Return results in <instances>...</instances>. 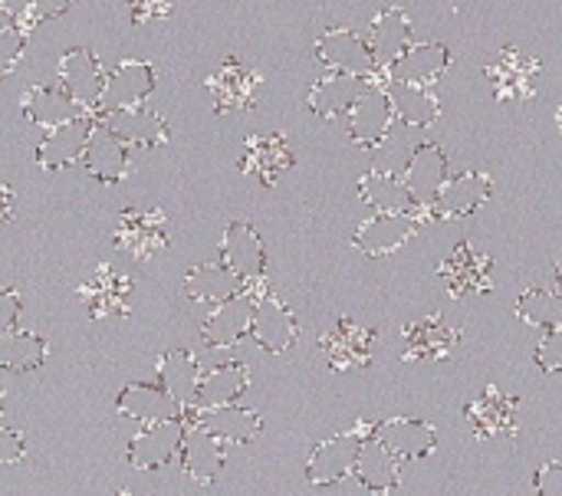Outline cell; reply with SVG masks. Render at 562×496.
<instances>
[{"instance_id":"obj_1","label":"cell","mask_w":562,"mask_h":496,"mask_svg":"<svg viewBox=\"0 0 562 496\" xmlns=\"http://www.w3.org/2000/svg\"><path fill=\"white\" fill-rule=\"evenodd\" d=\"M115 247L125 250L135 263H148L168 250V217L155 207H128L115 224Z\"/></svg>"},{"instance_id":"obj_2","label":"cell","mask_w":562,"mask_h":496,"mask_svg":"<svg viewBox=\"0 0 562 496\" xmlns=\"http://www.w3.org/2000/svg\"><path fill=\"white\" fill-rule=\"evenodd\" d=\"M155 86H158V72H155L151 63L125 59V63H119L115 69L105 72L95 112H119V109L145 105V99L155 92Z\"/></svg>"},{"instance_id":"obj_3","label":"cell","mask_w":562,"mask_h":496,"mask_svg":"<svg viewBox=\"0 0 562 496\" xmlns=\"http://www.w3.org/2000/svg\"><path fill=\"white\" fill-rule=\"evenodd\" d=\"M316 59H319L329 72L359 76V79H369V76L379 69L375 59H372V49H369L366 36H359V33L349 30V26L326 30V33L316 40Z\"/></svg>"},{"instance_id":"obj_4","label":"cell","mask_w":562,"mask_h":496,"mask_svg":"<svg viewBox=\"0 0 562 496\" xmlns=\"http://www.w3.org/2000/svg\"><path fill=\"white\" fill-rule=\"evenodd\" d=\"M92 128H95V112H82V115L49 128L43 135V142L36 145V165L43 171H63V168L76 165L86 151Z\"/></svg>"},{"instance_id":"obj_5","label":"cell","mask_w":562,"mask_h":496,"mask_svg":"<svg viewBox=\"0 0 562 496\" xmlns=\"http://www.w3.org/2000/svg\"><path fill=\"white\" fill-rule=\"evenodd\" d=\"M181 421L184 428H201L207 431L211 438H217L221 444H247L260 435V415L250 412V408H237V405H227V408H214V412H198V408H184L181 412Z\"/></svg>"},{"instance_id":"obj_6","label":"cell","mask_w":562,"mask_h":496,"mask_svg":"<svg viewBox=\"0 0 562 496\" xmlns=\"http://www.w3.org/2000/svg\"><path fill=\"white\" fill-rule=\"evenodd\" d=\"M362 441H366V435H359V431H346V435L323 441L306 461V481L316 487H329V484L346 481L356 471Z\"/></svg>"},{"instance_id":"obj_7","label":"cell","mask_w":562,"mask_h":496,"mask_svg":"<svg viewBox=\"0 0 562 496\" xmlns=\"http://www.w3.org/2000/svg\"><path fill=\"white\" fill-rule=\"evenodd\" d=\"M494 194V181L484 171H464L458 178H448L438 198L431 201L428 214L438 221H454V217H471L481 204H487Z\"/></svg>"},{"instance_id":"obj_8","label":"cell","mask_w":562,"mask_h":496,"mask_svg":"<svg viewBox=\"0 0 562 496\" xmlns=\"http://www.w3.org/2000/svg\"><path fill=\"white\" fill-rule=\"evenodd\" d=\"M79 296L86 300V309L92 319H112V316H125L132 309V280L125 273H119L109 263H99L92 270V277L79 286Z\"/></svg>"},{"instance_id":"obj_9","label":"cell","mask_w":562,"mask_h":496,"mask_svg":"<svg viewBox=\"0 0 562 496\" xmlns=\"http://www.w3.org/2000/svg\"><path fill=\"white\" fill-rule=\"evenodd\" d=\"M102 66L95 59V53L89 46H72L59 56V86L86 109L95 112L99 109V95H102Z\"/></svg>"},{"instance_id":"obj_10","label":"cell","mask_w":562,"mask_h":496,"mask_svg":"<svg viewBox=\"0 0 562 496\" xmlns=\"http://www.w3.org/2000/svg\"><path fill=\"white\" fill-rule=\"evenodd\" d=\"M95 122L105 125L115 138H122L125 145H135V148H158V145H168L171 132H168V122L145 109V105H135V109H119V112H95Z\"/></svg>"},{"instance_id":"obj_11","label":"cell","mask_w":562,"mask_h":496,"mask_svg":"<svg viewBox=\"0 0 562 496\" xmlns=\"http://www.w3.org/2000/svg\"><path fill=\"white\" fill-rule=\"evenodd\" d=\"M207 89H211L217 115L244 112V109H254V102H257L260 76L250 66H244L240 59H227L217 72L207 76Z\"/></svg>"},{"instance_id":"obj_12","label":"cell","mask_w":562,"mask_h":496,"mask_svg":"<svg viewBox=\"0 0 562 496\" xmlns=\"http://www.w3.org/2000/svg\"><path fill=\"white\" fill-rule=\"evenodd\" d=\"M221 263L227 270H234L240 280H247V283L263 277L267 250H263L260 234L247 221H234V224L224 227V234H221Z\"/></svg>"},{"instance_id":"obj_13","label":"cell","mask_w":562,"mask_h":496,"mask_svg":"<svg viewBox=\"0 0 562 496\" xmlns=\"http://www.w3.org/2000/svg\"><path fill=\"white\" fill-rule=\"evenodd\" d=\"M422 221L425 217L418 214H375L356 230L352 244L369 257H385V253L402 250L418 234Z\"/></svg>"},{"instance_id":"obj_14","label":"cell","mask_w":562,"mask_h":496,"mask_svg":"<svg viewBox=\"0 0 562 496\" xmlns=\"http://www.w3.org/2000/svg\"><path fill=\"white\" fill-rule=\"evenodd\" d=\"M82 168L89 178L102 181V184H119L128 178L132 171V161H128V145L122 138H115L105 125L95 122L89 142H86V151H82Z\"/></svg>"},{"instance_id":"obj_15","label":"cell","mask_w":562,"mask_h":496,"mask_svg":"<svg viewBox=\"0 0 562 496\" xmlns=\"http://www.w3.org/2000/svg\"><path fill=\"white\" fill-rule=\"evenodd\" d=\"M346 125H349L352 145H359V148H375V145L392 132V125H395V112H392L389 92L369 86V92H366V95L352 105V112L346 115Z\"/></svg>"},{"instance_id":"obj_16","label":"cell","mask_w":562,"mask_h":496,"mask_svg":"<svg viewBox=\"0 0 562 496\" xmlns=\"http://www.w3.org/2000/svg\"><path fill=\"white\" fill-rule=\"evenodd\" d=\"M402 181H405L408 194L415 198V204L431 207V201L438 198V191L448 181V155L431 142H418L415 155L408 158V165L402 171Z\"/></svg>"},{"instance_id":"obj_17","label":"cell","mask_w":562,"mask_h":496,"mask_svg":"<svg viewBox=\"0 0 562 496\" xmlns=\"http://www.w3.org/2000/svg\"><path fill=\"white\" fill-rule=\"evenodd\" d=\"M184 435H188V428H184L181 418L158 421V425H145V431L128 444V464L138 467V471L165 467L181 451Z\"/></svg>"},{"instance_id":"obj_18","label":"cell","mask_w":562,"mask_h":496,"mask_svg":"<svg viewBox=\"0 0 562 496\" xmlns=\"http://www.w3.org/2000/svg\"><path fill=\"white\" fill-rule=\"evenodd\" d=\"M441 280L451 290V296H468V293H487L494 286L491 280V257L481 253L474 244H458L451 257L441 263Z\"/></svg>"},{"instance_id":"obj_19","label":"cell","mask_w":562,"mask_h":496,"mask_svg":"<svg viewBox=\"0 0 562 496\" xmlns=\"http://www.w3.org/2000/svg\"><path fill=\"white\" fill-rule=\"evenodd\" d=\"M369 49H372V59L379 69H392L412 46V20L402 7H389L382 10L372 26H369V36H366Z\"/></svg>"},{"instance_id":"obj_20","label":"cell","mask_w":562,"mask_h":496,"mask_svg":"<svg viewBox=\"0 0 562 496\" xmlns=\"http://www.w3.org/2000/svg\"><path fill=\"white\" fill-rule=\"evenodd\" d=\"M254 306H257V296L250 293H240L221 306L211 309V316L204 319V329H201V339L214 349H231L237 346L244 336H250V323H254Z\"/></svg>"},{"instance_id":"obj_21","label":"cell","mask_w":562,"mask_h":496,"mask_svg":"<svg viewBox=\"0 0 562 496\" xmlns=\"http://www.w3.org/2000/svg\"><path fill=\"white\" fill-rule=\"evenodd\" d=\"M372 342H375V332L356 326L352 319H339L336 329L319 339V349L336 372H346V369H362L372 362Z\"/></svg>"},{"instance_id":"obj_22","label":"cell","mask_w":562,"mask_h":496,"mask_svg":"<svg viewBox=\"0 0 562 496\" xmlns=\"http://www.w3.org/2000/svg\"><path fill=\"white\" fill-rule=\"evenodd\" d=\"M250 336L270 356H283L296 342V319L277 296H257Z\"/></svg>"},{"instance_id":"obj_23","label":"cell","mask_w":562,"mask_h":496,"mask_svg":"<svg viewBox=\"0 0 562 496\" xmlns=\"http://www.w3.org/2000/svg\"><path fill=\"white\" fill-rule=\"evenodd\" d=\"M375 441L385 444L398 461H418L428 458L438 444V431L425 421H408V418H389L372 428Z\"/></svg>"},{"instance_id":"obj_24","label":"cell","mask_w":562,"mask_h":496,"mask_svg":"<svg viewBox=\"0 0 562 496\" xmlns=\"http://www.w3.org/2000/svg\"><path fill=\"white\" fill-rule=\"evenodd\" d=\"M369 86H372L369 79L329 72L310 89V109L319 119H346L352 112V105L369 92Z\"/></svg>"},{"instance_id":"obj_25","label":"cell","mask_w":562,"mask_h":496,"mask_svg":"<svg viewBox=\"0 0 562 496\" xmlns=\"http://www.w3.org/2000/svg\"><path fill=\"white\" fill-rule=\"evenodd\" d=\"M461 342V329L451 326L445 316H428L415 326H405V362L418 359H448Z\"/></svg>"},{"instance_id":"obj_26","label":"cell","mask_w":562,"mask_h":496,"mask_svg":"<svg viewBox=\"0 0 562 496\" xmlns=\"http://www.w3.org/2000/svg\"><path fill=\"white\" fill-rule=\"evenodd\" d=\"M487 79H491V86L497 89L501 99H510V95L527 99V95H533V89H537L540 63H537L533 56L520 53V49H504V53L487 66Z\"/></svg>"},{"instance_id":"obj_27","label":"cell","mask_w":562,"mask_h":496,"mask_svg":"<svg viewBox=\"0 0 562 496\" xmlns=\"http://www.w3.org/2000/svg\"><path fill=\"white\" fill-rule=\"evenodd\" d=\"M290 165H293V151H290L283 135H254V138H247V148H244V158H240L244 174H254L260 184L273 188Z\"/></svg>"},{"instance_id":"obj_28","label":"cell","mask_w":562,"mask_h":496,"mask_svg":"<svg viewBox=\"0 0 562 496\" xmlns=\"http://www.w3.org/2000/svg\"><path fill=\"white\" fill-rule=\"evenodd\" d=\"M20 109H23V115H26L33 125H43L46 132L86 112V109H82V105H79V102H76V99H72L59 82L33 86V89L23 95Z\"/></svg>"},{"instance_id":"obj_29","label":"cell","mask_w":562,"mask_h":496,"mask_svg":"<svg viewBox=\"0 0 562 496\" xmlns=\"http://www.w3.org/2000/svg\"><path fill=\"white\" fill-rule=\"evenodd\" d=\"M359 198L375 207V214H418L428 217V207L415 204V198L408 194L405 181L398 174H385V171H369L359 181Z\"/></svg>"},{"instance_id":"obj_30","label":"cell","mask_w":562,"mask_h":496,"mask_svg":"<svg viewBox=\"0 0 562 496\" xmlns=\"http://www.w3.org/2000/svg\"><path fill=\"white\" fill-rule=\"evenodd\" d=\"M517 398L504 395L501 388H487L481 398L468 405V425L477 438H497V435H517Z\"/></svg>"},{"instance_id":"obj_31","label":"cell","mask_w":562,"mask_h":496,"mask_svg":"<svg viewBox=\"0 0 562 496\" xmlns=\"http://www.w3.org/2000/svg\"><path fill=\"white\" fill-rule=\"evenodd\" d=\"M181 467L184 474L201 484V487H211L224 467V454H227V444H221L217 438H211L207 431L201 428H188L184 441H181Z\"/></svg>"},{"instance_id":"obj_32","label":"cell","mask_w":562,"mask_h":496,"mask_svg":"<svg viewBox=\"0 0 562 496\" xmlns=\"http://www.w3.org/2000/svg\"><path fill=\"white\" fill-rule=\"evenodd\" d=\"M184 293L194 303H207L211 309L247 293V280H240L234 270H227L224 263H201L188 273L184 280Z\"/></svg>"},{"instance_id":"obj_33","label":"cell","mask_w":562,"mask_h":496,"mask_svg":"<svg viewBox=\"0 0 562 496\" xmlns=\"http://www.w3.org/2000/svg\"><path fill=\"white\" fill-rule=\"evenodd\" d=\"M448 66H451V49L445 43H412L408 53L389 72L398 82L435 86L448 72Z\"/></svg>"},{"instance_id":"obj_34","label":"cell","mask_w":562,"mask_h":496,"mask_svg":"<svg viewBox=\"0 0 562 496\" xmlns=\"http://www.w3.org/2000/svg\"><path fill=\"white\" fill-rule=\"evenodd\" d=\"M250 385V369L234 362V365H221L207 375H201L198 392H194V405L198 412H214V408H227L237 405V398L247 392Z\"/></svg>"},{"instance_id":"obj_35","label":"cell","mask_w":562,"mask_h":496,"mask_svg":"<svg viewBox=\"0 0 562 496\" xmlns=\"http://www.w3.org/2000/svg\"><path fill=\"white\" fill-rule=\"evenodd\" d=\"M119 415L125 418H135L142 425H158V421H171V418H181V405L161 388V385H128L119 402H115Z\"/></svg>"},{"instance_id":"obj_36","label":"cell","mask_w":562,"mask_h":496,"mask_svg":"<svg viewBox=\"0 0 562 496\" xmlns=\"http://www.w3.org/2000/svg\"><path fill=\"white\" fill-rule=\"evenodd\" d=\"M352 474L359 477V484L369 494L375 496L392 494L398 487V481H402L398 458L385 444H379L375 438H366L362 441V451H359V461H356V471Z\"/></svg>"},{"instance_id":"obj_37","label":"cell","mask_w":562,"mask_h":496,"mask_svg":"<svg viewBox=\"0 0 562 496\" xmlns=\"http://www.w3.org/2000/svg\"><path fill=\"white\" fill-rule=\"evenodd\" d=\"M395 122H402L405 128H428L438 119V99L428 86H415V82H398L392 79L385 86Z\"/></svg>"},{"instance_id":"obj_38","label":"cell","mask_w":562,"mask_h":496,"mask_svg":"<svg viewBox=\"0 0 562 496\" xmlns=\"http://www.w3.org/2000/svg\"><path fill=\"white\" fill-rule=\"evenodd\" d=\"M198 382H201V369H198V359L188 349H175V352L161 356V362H158V385L181 405V412L194 405Z\"/></svg>"},{"instance_id":"obj_39","label":"cell","mask_w":562,"mask_h":496,"mask_svg":"<svg viewBox=\"0 0 562 496\" xmlns=\"http://www.w3.org/2000/svg\"><path fill=\"white\" fill-rule=\"evenodd\" d=\"M46 339H40L36 332L26 329H13L7 336H0V369L7 372H33L43 365L46 359Z\"/></svg>"},{"instance_id":"obj_40","label":"cell","mask_w":562,"mask_h":496,"mask_svg":"<svg viewBox=\"0 0 562 496\" xmlns=\"http://www.w3.org/2000/svg\"><path fill=\"white\" fill-rule=\"evenodd\" d=\"M517 316L530 326L540 329H557L562 326V293L550 290H527L517 303Z\"/></svg>"},{"instance_id":"obj_41","label":"cell","mask_w":562,"mask_h":496,"mask_svg":"<svg viewBox=\"0 0 562 496\" xmlns=\"http://www.w3.org/2000/svg\"><path fill=\"white\" fill-rule=\"evenodd\" d=\"M415 148H418V145H405V138H398L395 132H389V135L372 148V155H375V171H385V174H398V178H402V171H405L408 158L415 155Z\"/></svg>"},{"instance_id":"obj_42","label":"cell","mask_w":562,"mask_h":496,"mask_svg":"<svg viewBox=\"0 0 562 496\" xmlns=\"http://www.w3.org/2000/svg\"><path fill=\"white\" fill-rule=\"evenodd\" d=\"M23 53H26V33H23V26L13 23V26L0 30V79H7L20 66Z\"/></svg>"},{"instance_id":"obj_43","label":"cell","mask_w":562,"mask_h":496,"mask_svg":"<svg viewBox=\"0 0 562 496\" xmlns=\"http://www.w3.org/2000/svg\"><path fill=\"white\" fill-rule=\"evenodd\" d=\"M537 365L543 372H562V326L547 329V336L537 346Z\"/></svg>"},{"instance_id":"obj_44","label":"cell","mask_w":562,"mask_h":496,"mask_svg":"<svg viewBox=\"0 0 562 496\" xmlns=\"http://www.w3.org/2000/svg\"><path fill=\"white\" fill-rule=\"evenodd\" d=\"M125 13L135 20V23H145V20H161L175 10V0H122Z\"/></svg>"},{"instance_id":"obj_45","label":"cell","mask_w":562,"mask_h":496,"mask_svg":"<svg viewBox=\"0 0 562 496\" xmlns=\"http://www.w3.org/2000/svg\"><path fill=\"white\" fill-rule=\"evenodd\" d=\"M20 319V293L16 290H0V336L13 332Z\"/></svg>"},{"instance_id":"obj_46","label":"cell","mask_w":562,"mask_h":496,"mask_svg":"<svg viewBox=\"0 0 562 496\" xmlns=\"http://www.w3.org/2000/svg\"><path fill=\"white\" fill-rule=\"evenodd\" d=\"M72 3H76V0H30L26 20H30V23H43V20L63 16Z\"/></svg>"},{"instance_id":"obj_47","label":"cell","mask_w":562,"mask_h":496,"mask_svg":"<svg viewBox=\"0 0 562 496\" xmlns=\"http://www.w3.org/2000/svg\"><path fill=\"white\" fill-rule=\"evenodd\" d=\"M537 494L540 496H562V464H547L537 471Z\"/></svg>"},{"instance_id":"obj_48","label":"cell","mask_w":562,"mask_h":496,"mask_svg":"<svg viewBox=\"0 0 562 496\" xmlns=\"http://www.w3.org/2000/svg\"><path fill=\"white\" fill-rule=\"evenodd\" d=\"M26 454V441L16 431L0 428V464H16Z\"/></svg>"},{"instance_id":"obj_49","label":"cell","mask_w":562,"mask_h":496,"mask_svg":"<svg viewBox=\"0 0 562 496\" xmlns=\"http://www.w3.org/2000/svg\"><path fill=\"white\" fill-rule=\"evenodd\" d=\"M10 217H13V191L0 184V224H7Z\"/></svg>"},{"instance_id":"obj_50","label":"cell","mask_w":562,"mask_h":496,"mask_svg":"<svg viewBox=\"0 0 562 496\" xmlns=\"http://www.w3.org/2000/svg\"><path fill=\"white\" fill-rule=\"evenodd\" d=\"M0 7H3L16 23H20V20L26 16V10H30V0H0Z\"/></svg>"},{"instance_id":"obj_51","label":"cell","mask_w":562,"mask_h":496,"mask_svg":"<svg viewBox=\"0 0 562 496\" xmlns=\"http://www.w3.org/2000/svg\"><path fill=\"white\" fill-rule=\"evenodd\" d=\"M13 23H16V20H13V16H10L3 7H0V30H7V26H13Z\"/></svg>"},{"instance_id":"obj_52","label":"cell","mask_w":562,"mask_h":496,"mask_svg":"<svg viewBox=\"0 0 562 496\" xmlns=\"http://www.w3.org/2000/svg\"><path fill=\"white\" fill-rule=\"evenodd\" d=\"M557 283H560V293H562V260L557 263Z\"/></svg>"},{"instance_id":"obj_53","label":"cell","mask_w":562,"mask_h":496,"mask_svg":"<svg viewBox=\"0 0 562 496\" xmlns=\"http://www.w3.org/2000/svg\"><path fill=\"white\" fill-rule=\"evenodd\" d=\"M557 122H560V132H562V105H560V115H557Z\"/></svg>"},{"instance_id":"obj_54","label":"cell","mask_w":562,"mask_h":496,"mask_svg":"<svg viewBox=\"0 0 562 496\" xmlns=\"http://www.w3.org/2000/svg\"><path fill=\"white\" fill-rule=\"evenodd\" d=\"M0 412H3V392H0Z\"/></svg>"},{"instance_id":"obj_55","label":"cell","mask_w":562,"mask_h":496,"mask_svg":"<svg viewBox=\"0 0 562 496\" xmlns=\"http://www.w3.org/2000/svg\"><path fill=\"white\" fill-rule=\"evenodd\" d=\"M119 496H132V494H119Z\"/></svg>"}]
</instances>
